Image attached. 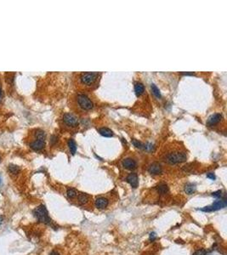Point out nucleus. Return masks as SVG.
Masks as SVG:
<instances>
[{
    "instance_id": "nucleus-1",
    "label": "nucleus",
    "mask_w": 227,
    "mask_h": 255,
    "mask_svg": "<svg viewBox=\"0 0 227 255\" xmlns=\"http://www.w3.org/2000/svg\"><path fill=\"white\" fill-rule=\"evenodd\" d=\"M33 215L41 223L45 225L51 224V219L49 216V213L44 205H39L38 208H36L33 210Z\"/></svg>"
},
{
    "instance_id": "nucleus-2",
    "label": "nucleus",
    "mask_w": 227,
    "mask_h": 255,
    "mask_svg": "<svg viewBox=\"0 0 227 255\" xmlns=\"http://www.w3.org/2000/svg\"><path fill=\"white\" fill-rule=\"evenodd\" d=\"M164 159L168 164H177L185 162L187 159V155L184 151H174L168 153Z\"/></svg>"
},
{
    "instance_id": "nucleus-3",
    "label": "nucleus",
    "mask_w": 227,
    "mask_h": 255,
    "mask_svg": "<svg viewBox=\"0 0 227 255\" xmlns=\"http://www.w3.org/2000/svg\"><path fill=\"white\" fill-rule=\"evenodd\" d=\"M227 206V201L226 199H218L216 200L213 204L204 207L201 209H199L202 212H207V213H210V212H214V211H218L225 209Z\"/></svg>"
},
{
    "instance_id": "nucleus-4",
    "label": "nucleus",
    "mask_w": 227,
    "mask_h": 255,
    "mask_svg": "<svg viewBox=\"0 0 227 255\" xmlns=\"http://www.w3.org/2000/svg\"><path fill=\"white\" fill-rule=\"evenodd\" d=\"M77 103L79 106L85 111H89L91 110L94 107V104L93 102L90 100L89 97H87L85 94H78L77 95Z\"/></svg>"
},
{
    "instance_id": "nucleus-5",
    "label": "nucleus",
    "mask_w": 227,
    "mask_h": 255,
    "mask_svg": "<svg viewBox=\"0 0 227 255\" xmlns=\"http://www.w3.org/2000/svg\"><path fill=\"white\" fill-rule=\"evenodd\" d=\"M97 77H98V73L96 72H84V73H82L80 79L83 84L91 85L95 82V80L97 79Z\"/></svg>"
},
{
    "instance_id": "nucleus-6",
    "label": "nucleus",
    "mask_w": 227,
    "mask_h": 255,
    "mask_svg": "<svg viewBox=\"0 0 227 255\" xmlns=\"http://www.w3.org/2000/svg\"><path fill=\"white\" fill-rule=\"evenodd\" d=\"M63 121L66 125L72 126V127L77 126L78 124L77 118H76L74 115H72L71 113H66L63 117Z\"/></svg>"
},
{
    "instance_id": "nucleus-7",
    "label": "nucleus",
    "mask_w": 227,
    "mask_h": 255,
    "mask_svg": "<svg viewBox=\"0 0 227 255\" xmlns=\"http://www.w3.org/2000/svg\"><path fill=\"white\" fill-rule=\"evenodd\" d=\"M44 146H45V139H37L36 140L30 143L31 148L36 151L43 150L44 148Z\"/></svg>"
},
{
    "instance_id": "nucleus-8",
    "label": "nucleus",
    "mask_w": 227,
    "mask_h": 255,
    "mask_svg": "<svg viewBox=\"0 0 227 255\" xmlns=\"http://www.w3.org/2000/svg\"><path fill=\"white\" fill-rule=\"evenodd\" d=\"M148 171H149V173L151 174L158 175V174H162L163 168H162V166H161L160 163H151V165L149 166Z\"/></svg>"
},
{
    "instance_id": "nucleus-9",
    "label": "nucleus",
    "mask_w": 227,
    "mask_h": 255,
    "mask_svg": "<svg viewBox=\"0 0 227 255\" xmlns=\"http://www.w3.org/2000/svg\"><path fill=\"white\" fill-rule=\"evenodd\" d=\"M122 167L126 169H129V170H132V169H135L137 167V163L135 160L130 158V157H128V158H125L124 160H122Z\"/></svg>"
},
{
    "instance_id": "nucleus-10",
    "label": "nucleus",
    "mask_w": 227,
    "mask_h": 255,
    "mask_svg": "<svg viewBox=\"0 0 227 255\" xmlns=\"http://www.w3.org/2000/svg\"><path fill=\"white\" fill-rule=\"evenodd\" d=\"M126 180L127 182L133 187V188H137L138 187V185H139V178H138V175L135 173H131L129 174L127 178H126Z\"/></svg>"
},
{
    "instance_id": "nucleus-11",
    "label": "nucleus",
    "mask_w": 227,
    "mask_h": 255,
    "mask_svg": "<svg viewBox=\"0 0 227 255\" xmlns=\"http://www.w3.org/2000/svg\"><path fill=\"white\" fill-rule=\"evenodd\" d=\"M221 119H222V115L220 113H215L209 118V119L207 121V124L209 126H213L217 124L218 122H219Z\"/></svg>"
},
{
    "instance_id": "nucleus-12",
    "label": "nucleus",
    "mask_w": 227,
    "mask_h": 255,
    "mask_svg": "<svg viewBox=\"0 0 227 255\" xmlns=\"http://www.w3.org/2000/svg\"><path fill=\"white\" fill-rule=\"evenodd\" d=\"M108 204H109V201L105 197H99L95 200V207L99 209H106L107 208Z\"/></svg>"
},
{
    "instance_id": "nucleus-13",
    "label": "nucleus",
    "mask_w": 227,
    "mask_h": 255,
    "mask_svg": "<svg viewBox=\"0 0 227 255\" xmlns=\"http://www.w3.org/2000/svg\"><path fill=\"white\" fill-rule=\"evenodd\" d=\"M196 190H197V187H196V185H194V184H191V183H189V184H186V185H185V191L186 194H188V195H191V194H193V193L196 191Z\"/></svg>"
},
{
    "instance_id": "nucleus-14",
    "label": "nucleus",
    "mask_w": 227,
    "mask_h": 255,
    "mask_svg": "<svg viewBox=\"0 0 227 255\" xmlns=\"http://www.w3.org/2000/svg\"><path fill=\"white\" fill-rule=\"evenodd\" d=\"M135 94H136L137 96L141 95L144 93V91H145L144 85L141 83H136L135 85Z\"/></svg>"
},
{
    "instance_id": "nucleus-15",
    "label": "nucleus",
    "mask_w": 227,
    "mask_h": 255,
    "mask_svg": "<svg viewBox=\"0 0 227 255\" xmlns=\"http://www.w3.org/2000/svg\"><path fill=\"white\" fill-rule=\"evenodd\" d=\"M99 133L102 136H105V137H111L113 136V132L108 129V128H101L99 129Z\"/></svg>"
},
{
    "instance_id": "nucleus-16",
    "label": "nucleus",
    "mask_w": 227,
    "mask_h": 255,
    "mask_svg": "<svg viewBox=\"0 0 227 255\" xmlns=\"http://www.w3.org/2000/svg\"><path fill=\"white\" fill-rule=\"evenodd\" d=\"M157 191L161 195H166L167 193L168 192V191H169V189H168V185H167L166 184H161V185H159L157 187Z\"/></svg>"
},
{
    "instance_id": "nucleus-17",
    "label": "nucleus",
    "mask_w": 227,
    "mask_h": 255,
    "mask_svg": "<svg viewBox=\"0 0 227 255\" xmlns=\"http://www.w3.org/2000/svg\"><path fill=\"white\" fill-rule=\"evenodd\" d=\"M89 196L87 195L86 193H80L78 195V202L81 205H83V204H86L88 202H89Z\"/></svg>"
},
{
    "instance_id": "nucleus-18",
    "label": "nucleus",
    "mask_w": 227,
    "mask_h": 255,
    "mask_svg": "<svg viewBox=\"0 0 227 255\" xmlns=\"http://www.w3.org/2000/svg\"><path fill=\"white\" fill-rule=\"evenodd\" d=\"M68 146H69V149H70V151L72 155H75L76 151H77V145H76V142L74 141L73 139H69L68 140Z\"/></svg>"
},
{
    "instance_id": "nucleus-19",
    "label": "nucleus",
    "mask_w": 227,
    "mask_h": 255,
    "mask_svg": "<svg viewBox=\"0 0 227 255\" xmlns=\"http://www.w3.org/2000/svg\"><path fill=\"white\" fill-rule=\"evenodd\" d=\"M8 170L12 174H17L21 171V168H20L19 166L15 165V164H10L9 167H8Z\"/></svg>"
},
{
    "instance_id": "nucleus-20",
    "label": "nucleus",
    "mask_w": 227,
    "mask_h": 255,
    "mask_svg": "<svg viewBox=\"0 0 227 255\" xmlns=\"http://www.w3.org/2000/svg\"><path fill=\"white\" fill-rule=\"evenodd\" d=\"M151 89L152 90V93H153V94L157 97V98H158V99H160L161 97H162V95H161V93H160V90L154 84V83H152L151 85Z\"/></svg>"
},
{
    "instance_id": "nucleus-21",
    "label": "nucleus",
    "mask_w": 227,
    "mask_h": 255,
    "mask_svg": "<svg viewBox=\"0 0 227 255\" xmlns=\"http://www.w3.org/2000/svg\"><path fill=\"white\" fill-rule=\"evenodd\" d=\"M66 194H67L68 198H70V199H73V198H75L76 196H77V193L76 190L75 189H73V188H69V189H67Z\"/></svg>"
},
{
    "instance_id": "nucleus-22",
    "label": "nucleus",
    "mask_w": 227,
    "mask_h": 255,
    "mask_svg": "<svg viewBox=\"0 0 227 255\" xmlns=\"http://www.w3.org/2000/svg\"><path fill=\"white\" fill-rule=\"evenodd\" d=\"M132 143L135 145V146H136L137 148H139V149H146V146L139 141H138L136 139H133L132 140Z\"/></svg>"
},
{
    "instance_id": "nucleus-23",
    "label": "nucleus",
    "mask_w": 227,
    "mask_h": 255,
    "mask_svg": "<svg viewBox=\"0 0 227 255\" xmlns=\"http://www.w3.org/2000/svg\"><path fill=\"white\" fill-rule=\"evenodd\" d=\"M192 255H208V253L205 249H198Z\"/></svg>"
},
{
    "instance_id": "nucleus-24",
    "label": "nucleus",
    "mask_w": 227,
    "mask_h": 255,
    "mask_svg": "<svg viewBox=\"0 0 227 255\" xmlns=\"http://www.w3.org/2000/svg\"><path fill=\"white\" fill-rule=\"evenodd\" d=\"M221 195H222V191H214L212 193V196L215 197V198H219L221 197Z\"/></svg>"
},
{
    "instance_id": "nucleus-25",
    "label": "nucleus",
    "mask_w": 227,
    "mask_h": 255,
    "mask_svg": "<svg viewBox=\"0 0 227 255\" xmlns=\"http://www.w3.org/2000/svg\"><path fill=\"white\" fill-rule=\"evenodd\" d=\"M156 238H157V236H156V233L155 232L150 233V241H154Z\"/></svg>"
},
{
    "instance_id": "nucleus-26",
    "label": "nucleus",
    "mask_w": 227,
    "mask_h": 255,
    "mask_svg": "<svg viewBox=\"0 0 227 255\" xmlns=\"http://www.w3.org/2000/svg\"><path fill=\"white\" fill-rule=\"evenodd\" d=\"M207 177L209 178V179H211V180H215V175L213 174V173H209V174H207Z\"/></svg>"
},
{
    "instance_id": "nucleus-27",
    "label": "nucleus",
    "mask_w": 227,
    "mask_h": 255,
    "mask_svg": "<svg viewBox=\"0 0 227 255\" xmlns=\"http://www.w3.org/2000/svg\"><path fill=\"white\" fill-rule=\"evenodd\" d=\"M182 75H186V76L195 75V73H193V72H191V73H189V72H183V73H182Z\"/></svg>"
},
{
    "instance_id": "nucleus-28",
    "label": "nucleus",
    "mask_w": 227,
    "mask_h": 255,
    "mask_svg": "<svg viewBox=\"0 0 227 255\" xmlns=\"http://www.w3.org/2000/svg\"><path fill=\"white\" fill-rule=\"evenodd\" d=\"M49 255H60V254H59V253L56 252V251H52V252L49 254Z\"/></svg>"
},
{
    "instance_id": "nucleus-29",
    "label": "nucleus",
    "mask_w": 227,
    "mask_h": 255,
    "mask_svg": "<svg viewBox=\"0 0 227 255\" xmlns=\"http://www.w3.org/2000/svg\"><path fill=\"white\" fill-rule=\"evenodd\" d=\"M3 216H0V225L3 223Z\"/></svg>"
},
{
    "instance_id": "nucleus-30",
    "label": "nucleus",
    "mask_w": 227,
    "mask_h": 255,
    "mask_svg": "<svg viewBox=\"0 0 227 255\" xmlns=\"http://www.w3.org/2000/svg\"><path fill=\"white\" fill-rule=\"evenodd\" d=\"M0 96H1V89H0Z\"/></svg>"
},
{
    "instance_id": "nucleus-31",
    "label": "nucleus",
    "mask_w": 227,
    "mask_h": 255,
    "mask_svg": "<svg viewBox=\"0 0 227 255\" xmlns=\"http://www.w3.org/2000/svg\"><path fill=\"white\" fill-rule=\"evenodd\" d=\"M0 183H1V178H0Z\"/></svg>"
},
{
    "instance_id": "nucleus-32",
    "label": "nucleus",
    "mask_w": 227,
    "mask_h": 255,
    "mask_svg": "<svg viewBox=\"0 0 227 255\" xmlns=\"http://www.w3.org/2000/svg\"><path fill=\"white\" fill-rule=\"evenodd\" d=\"M0 161H1V157H0Z\"/></svg>"
}]
</instances>
